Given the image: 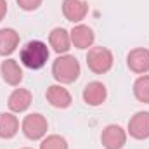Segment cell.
Wrapping results in <instances>:
<instances>
[{
  "label": "cell",
  "instance_id": "obj_1",
  "mask_svg": "<svg viewBox=\"0 0 149 149\" xmlns=\"http://www.w3.org/2000/svg\"><path fill=\"white\" fill-rule=\"evenodd\" d=\"M80 73H81V66L74 56L63 54L52 63V76L61 85H68V83L76 81L80 78Z\"/></svg>",
  "mask_w": 149,
  "mask_h": 149
},
{
  "label": "cell",
  "instance_id": "obj_2",
  "mask_svg": "<svg viewBox=\"0 0 149 149\" xmlns=\"http://www.w3.org/2000/svg\"><path fill=\"white\" fill-rule=\"evenodd\" d=\"M49 54L50 52H49L47 43H43L40 40H31L21 49L19 59L30 70H42L49 61Z\"/></svg>",
  "mask_w": 149,
  "mask_h": 149
},
{
  "label": "cell",
  "instance_id": "obj_3",
  "mask_svg": "<svg viewBox=\"0 0 149 149\" xmlns=\"http://www.w3.org/2000/svg\"><path fill=\"white\" fill-rule=\"evenodd\" d=\"M114 64L113 52L108 47H90L87 52V66L92 73L95 74H104L108 73Z\"/></svg>",
  "mask_w": 149,
  "mask_h": 149
},
{
  "label": "cell",
  "instance_id": "obj_4",
  "mask_svg": "<svg viewBox=\"0 0 149 149\" xmlns=\"http://www.w3.org/2000/svg\"><path fill=\"white\" fill-rule=\"evenodd\" d=\"M21 130L24 134L26 139L30 141H40L45 137L47 130H49V123L47 118L40 113H30L24 116L23 123H21Z\"/></svg>",
  "mask_w": 149,
  "mask_h": 149
},
{
  "label": "cell",
  "instance_id": "obj_5",
  "mask_svg": "<svg viewBox=\"0 0 149 149\" xmlns=\"http://www.w3.org/2000/svg\"><path fill=\"white\" fill-rule=\"evenodd\" d=\"M127 134L137 141H146L149 139V111L135 113L127 127Z\"/></svg>",
  "mask_w": 149,
  "mask_h": 149
},
{
  "label": "cell",
  "instance_id": "obj_6",
  "mask_svg": "<svg viewBox=\"0 0 149 149\" xmlns=\"http://www.w3.org/2000/svg\"><path fill=\"white\" fill-rule=\"evenodd\" d=\"M127 130H123L120 125H108L101 134V142L104 149H123L127 144Z\"/></svg>",
  "mask_w": 149,
  "mask_h": 149
},
{
  "label": "cell",
  "instance_id": "obj_7",
  "mask_svg": "<svg viewBox=\"0 0 149 149\" xmlns=\"http://www.w3.org/2000/svg\"><path fill=\"white\" fill-rule=\"evenodd\" d=\"M45 99L52 108H57V109H66L73 102V97H71L70 90L64 88L61 83L59 85H50L45 92Z\"/></svg>",
  "mask_w": 149,
  "mask_h": 149
},
{
  "label": "cell",
  "instance_id": "obj_8",
  "mask_svg": "<svg viewBox=\"0 0 149 149\" xmlns=\"http://www.w3.org/2000/svg\"><path fill=\"white\" fill-rule=\"evenodd\" d=\"M127 66L130 71L137 74H146L149 71V50L144 47H137L128 52Z\"/></svg>",
  "mask_w": 149,
  "mask_h": 149
},
{
  "label": "cell",
  "instance_id": "obj_9",
  "mask_svg": "<svg viewBox=\"0 0 149 149\" xmlns=\"http://www.w3.org/2000/svg\"><path fill=\"white\" fill-rule=\"evenodd\" d=\"M61 9H63V16L71 23L83 21L88 14V3L85 0H63Z\"/></svg>",
  "mask_w": 149,
  "mask_h": 149
},
{
  "label": "cell",
  "instance_id": "obj_10",
  "mask_svg": "<svg viewBox=\"0 0 149 149\" xmlns=\"http://www.w3.org/2000/svg\"><path fill=\"white\" fill-rule=\"evenodd\" d=\"M70 37H71V45L73 47L80 49V50H85V49H90L94 45L95 33L87 24H76L70 31Z\"/></svg>",
  "mask_w": 149,
  "mask_h": 149
},
{
  "label": "cell",
  "instance_id": "obj_11",
  "mask_svg": "<svg viewBox=\"0 0 149 149\" xmlns=\"http://www.w3.org/2000/svg\"><path fill=\"white\" fill-rule=\"evenodd\" d=\"M106 97H108V88L102 81H90L83 88V101H85V104H88L92 108L101 106L106 101Z\"/></svg>",
  "mask_w": 149,
  "mask_h": 149
},
{
  "label": "cell",
  "instance_id": "obj_12",
  "mask_svg": "<svg viewBox=\"0 0 149 149\" xmlns=\"http://www.w3.org/2000/svg\"><path fill=\"white\" fill-rule=\"evenodd\" d=\"M33 102V95L28 88H14L7 99L10 113H24Z\"/></svg>",
  "mask_w": 149,
  "mask_h": 149
},
{
  "label": "cell",
  "instance_id": "obj_13",
  "mask_svg": "<svg viewBox=\"0 0 149 149\" xmlns=\"http://www.w3.org/2000/svg\"><path fill=\"white\" fill-rule=\"evenodd\" d=\"M49 45L52 47V50L59 56L63 54H68V50L71 49V37H70V31L64 30V28H54L50 33H49Z\"/></svg>",
  "mask_w": 149,
  "mask_h": 149
},
{
  "label": "cell",
  "instance_id": "obj_14",
  "mask_svg": "<svg viewBox=\"0 0 149 149\" xmlns=\"http://www.w3.org/2000/svg\"><path fill=\"white\" fill-rule=\"evenodd\" d=\"M0 73H2L3 81L7 85H10V87H17L23 81V70H21V66H19V63L16 59H5V61H2Z\"/></svg>",
  "mask_w": 149,
  "mask_h": 149
},
{
  "label": "cell",
  "instance_id": "obj_15",
  "mask_svg": "<svg viewBox=\"0 0 149 149\" xmlns=\"http://www.w3.org/2000/svg\"><path fill=\"white\" fill-rule=\"evenodd\" d=\"M19 47V33L14 28L0 30V56H10Z\"/></svg>",
  "mask_w": 149,
  "mask_h": 149
},
{
  "label": "cell",
  "instance_id": "obj_16",
  "mask_svg": "<svg viewBox=\"0 0 149 149\" xmlns=\"http://www.w3.org/2000/svg\"><path fill=\"white\" fill-rule=\"evenodd\" d=\"M19 132V120L14 113H0V139H12Z\"/></svg>",
  "mask_w": 149,
  "mask_h": 149
},
{
  "label": "cell",
  "instance_id": "obj_17",
  "mask_svg": "<svg viewBox=\"0 0 149 149\" xmlns=\"http://www.w3.org/2000/svg\"><path fill=\"white\" fill-rule=\"evenodd\" d=\"M134 95L139 102L149 104V74H141L134 81Z\"/></svg>",
  "mask_w": 149,
  "mask_h": 149
},
{
  "label": "cell",
  "instance_id": "obj_18",
  "mask_svg": "<svg viewBox=\"0 0 149 149\" xmlns=\"http://www.w3.org/2000/svg\"><path fill=\"white\" fill-rule=\"evenodd\" d=\"M40 149H70V146H68V141L63 135L52 134V135H47V137L42 139Z\"/></svg>",
  "mask_w": 149,
  "mask_h": 149
},
{
  "label": "cell",
  "instance_id": "obj_19",
  "mask_svg": "<svg viewBox=\"0 0 149 149\" xmlns=\"http://www.w3.org/2000/svg\"><path fill=\"white\" fill-rule=\"evenodd\" d=\"M16 2H17L19 9H23L26 12H31V10H37L43 0H16Z\"/></svg>",
  "mask_w": 149,
  "mask_h": 149
},
{
  "label": "cell",
  "instance_id": "obj_20",
  "mask_svg": "<svg viewBox=\"0 0 149 149\" xmlns=\"http://www.w3.org/2000/svg\"><path fill=\"white\" fill-rule=\"evenodd\" d=\"M5 14H7V2L5 0H0V21L5 17Z\"/></svg>",
  "mask_w": 149,
  "mask_h": 149
},
{
  "label": "cell",
  "instance_id": "obj_21",
  "mask_svg": "<svg viewBox=\"0 0 149 149\" xmlns=\"http://www.w3.org/2000/svg\"><path fill=\"white\" fill-rule=\"evenodd\" d=\"M23 149H31V148H23Z\"/></svg>",
  "mask_w": 149,
  "mask_h": 149
}]
</instances>
